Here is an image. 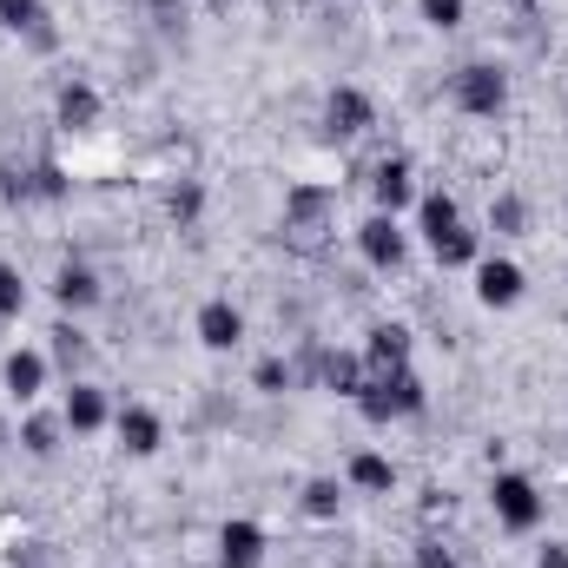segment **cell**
I'll use <instances>...</instances> for the list:
<instances>
[{
    "mask_svg": "<svg viewBox=\"0 0 568 568\" xmlns=\"http://www.w3.org/2000/svg\"><path fill=\"white\" fill-rule=\"evenodd\" d=\"M371 424H397L424 410V377L410 364H364V390L351 397Z\"/></svg>",
    "mask_w": 568,
    "mask_h": 568,
    "instance_id": "1",
    "label": "cell"
},
{
    "mask_svg": "<svg viewBox=\"0 0 568 568\" xmlns=\"http://www.w3.org/2000/svg\"><path fill=\"white\" fill-rule=\"evenodd\" d=\"M449 100H456L469 120H496V113L509 106V73H503L496 60H469V67L449 73Z\"/></svg>",
    "mask_w": 568,
    "mask_h": 568,
    "instance_id": "2",
    "label": "cell"
},
{
    "mask_svg": "<svg viewBox=\"0 0 568 568\" xmlns=\"http://www.w3.org/2000/svg\"><path fill=\"white\" fill-rule=\"evenodd\" d=\"M489 503H496V523H503V529H516V536H529V529L542 523V496H536V483H529V476H516V469H503V476H496Z\"/></svg>",
    "mask_w": 568,
    "mask_h": 568,
    "instance_id": "3",
    "label": "cell"
},
{
    "mask_svg": "<svg viewBox=\"0 0 568 568\" xmlns=\"http://www.w3.org/2000/svg\"><path fill=\"white\" fill-rule=\"evenodd\" d=\"M371 126H377L371 93H357V87H331V100H324V140H357V133H371Z\"/></svg>",
    "mask_w": 568,
    "mask_h": 568,
    "instance_id": "4",
    "label": "cell"
},
{
    "mask_svg": "<svg viewBox=\"0 0 568 568\" xmlns=\"http://www.w3.org/2000/svg\"><path fill=\"white\" fill-rule=\"evenodd\" d=\"M357 252H364L377 272H397V265H404V252H410V239H404V225H397L390 212H371V219L357 225Z\"/></svg>",
    "mask_w": 568,
    "mask_h": 568,
    "instance_id": "5",
    "label": "cell"
},
{
    "mask_svg": "<svg viewBox=\"0 0 568 568\" xmlns=\"http://www.w3.org/2000/svg\"><path fill=\"white\" fill-rule=\"evenodd\" d=\"M0 27L20 33L33 53H53V47H60V27H53L47 0H0Z\"/></svg>",
    "mask_w": 568,
    "mask_h": 568,
    "instance_id": "6",
    "label": "cell"
},
{
    "mask_svg": "<svg viewBox=\"0 0 568 568\" xmlns=\"http://www.w3.org/2000/svg\"><path fill=\"white\" fill-rule=\"evenodd\" d=\"M239 337H245V311L232 297H205L199 304V344L205 351H239Z\"/></svg>",
    "mask_w": 568,
    "mask_h": 568,
    "instance_id": "7",
    "label": "cell"
},
{
    "mask_svg": "<svg viewBox=\"0 0 568 568\" xmlns=\"http://www.w3.org/2000/svg\"><path fill=\"white\" fill-rule=\"evenodd\" d=\"M324 219H331V192H317V185H291L284 192V232L291 239H317Z\"/></svg>",
    "mask_w": 568,
    "mask_h": 568,
    "instance_id": "8",
    "label": "cell"
},
{
    "mask_svg": "<svg viewBox=\"0 0 568 568\" xmlns=\"http://www.w3.org/2000/svg\"><path fill=\"white\" fill-rule=\"evenodd\" d=\"M476 297L489 311H509L523 297V265L516 258H476Z\"/></svg>",
    "mask_w": 568,
    "mask_h": 568,
    "instance_id": "9",
    "label": "cell"
},
{
    "mask_svg": "<svg viewBox=\"0 0 568 568\" xmlns=\"http://www.w3.org/2000/svg\"><path fill=\"white\" fill-rule=\"evenodd\" d=\"M113 429H120L126 456H159V443H165V424H159L145 404H120V410H113Z\"/></svg>",
    "mask_w": 568,
    "mask_h": 568,
    "instance_id": "10",
    "label": "cell"
},
{
    "mask_svg": "<svg viewBox=\"0 0 568 568\" xmlns=\"http://www.w3.org/2000/svg\"><path fill=\"white\" fill-rule=\"evenodd\" d=\"M53 126H60V133H87V126H100V93H93L87 80H67L60 100H53Z\"/></svg>",
    "mask_w": 568,
    "mask_h": 568,
    "instance_id": "11",
    "label": "cell"
},
{
    "mask_svg": "<svg viewBox=\"0 0 568 568\" xmlns=\"http://www.w3.org/2000/svg\"><path fill=\"white\" fill-rule=\"evenodd\" d=\"M0 384H7V397H13V404H33V397L47 390V357H40V351H7Z\"/></svg>",
    "mask_w": 568,
    "mask_h": 568,
    "instance_id": "12",
    "label": "cell"
},
{
    "mask_svg": "<svg viewBox=\"0 0 568 568\" xmlns=\"http://www.w3.org/2000/svg\"><path fill=\"white\" fill-rule=\"evenodd\" d=\"M60 417L73 436H93V429L113 424V404H106V390H93V384H73L67 390V404H60Z\"/></svg>",
    "mask_w": 568,
    "mask_h": 568,
    "instance_id": "13",
    "label": "cell"
},
{
    "mask_svg": "<svg viewBox=\"0 0 568 568\" xmlns=\"http://www.w3.org/2000/svg\"><path fill=\"white\" fill-rule=\"evenodd\" d=\"M219 568H265V529L258 523H225L219 529Z\"/></svg>",
    "mask_w": 568,
    "mask_h": 568,
    "instance_id": "14",
    "label": "cell"
},
{
    "mask_svg": "<svg viewBox=\"0 0 568 568\" xmlns=\"http://www.w3.org/2000/svg\"><path fill=\"white\" fill-rule=\"evenodd\" d=\"M371 192H377V212H404L410 199H417V185H410V159H384L377 172H371Z\"/></svg>",
    "mask_w": 568,
    "mask_h": 568,
    "instance_id": "15",
    "label": "cell"
},
{
    "mask_svg": "<svg viewBox=\"0 0 568 568\" xmlns=\"http://www.w3.org/2000/svg\"><path fill=\"white\" fill-rule=\"evenodd\" d=\"M53 297H60V311H93V304H100V278H93V265L67 258V265L53 272Z\"/></svg>",
    "mask_w": 568,
    "mask_h": 568,
    "instance_id": "16",
    "label": "cell"
},
{
    "mask_svg": "<svg viewBox=\"0 0 568 568\" xmlns=\"http://www.w3.org/2000/svg\"><path fill=\"white\" fill-rule=\"evenodd\" d=\"M351 489L390 496V489H397V469H390V456H377V449H357V456H351Z\"/></svg>",
    "mask_w": 568,
    "mask_h": 568,
    "instance_id": "17",
    "label": "cell"
},
{
    "mask_svg": "<svg viewBox=\"0 0 568 568\" xmlns=\"http://www.w3.org/2000/svg\"><path fill=\"white\" fill-rule=\"evenodd\" d=\"M489 232H496V239H523V232H529L523 192H496V199H489Z\"/></svg>",
    "mask_w": 568,
    "mask_h": 568,
    "instance_id": "18",
    "label": "cell"
},
{
    "mask_svg": "<svg viewBox=\"0 0 568 568\" xmlns=\"http://www.w3.org/2000/svg\"><path fill=\"white\" fill-rule=\"evenodd\" d=\"M60 429H67V417L33 410V417L20 424V449H27V456H53V449H60Z\"/></svg>",
    "mask_w": 568,
    "mask_h": 568,
    "instance_id": "19",
    "label": "cell"
},
{
    "mask_svg": "<svg viewBox=\"0 0 568 568\" xmlns=\"http://www.w3.org/2000/svg\"><path fill=\"white\" fill-rule=\"evenodd\" d=\"M364 364H410V331H404V324H377Z\"/></svg>",
    "mask_w": 568,
    "mask_h": 568,
    "instance_id": "20",
    "label": "cell"
},
{
    "mask_svg": "<svg viewBox=\"0 0 568 568\" xmlns=\"http://www.w3.org/2000/svg\"><path fill=\"white\" fill-rule=\"evenodd\" d=\"M324 384H331L337 397H357V390H364V364L344 357V351H331V357H324Z\"/></svg>",
    "mask_w": 568,
    "mask_h": 568,
    "instance_id": "21",
    "label": "cell"
},
{
    "mask_svg": "<svg viewBox=\"0 0 568 568\" xmlns=\"http://www.w3.org/2000/svg\"><path fill=\"white\" fill-rule=\"evenodd\" d=\"M304 509H311V516H337V509H344V483H337V476H311V483H304Z\"/></svg>",
    "mask_w": 568,
    "mask_h": 568,
    "instance_id": "22",
    "label": "cell"
},
{
    "mask_svg": "<svg viewBox=\"0 0 568 568\" xmlns=\"http://www.w3.org/2000/svg\"><path fill=\"white\" fill-rule=\"evenodd\" d=\"M165 212H172L179 225H199V212H205V192H199L192 179H179V185L165 192Z\"/></svg>",
    "mask_w": 568,
    "mask_h": 568,
    "instance_id": "23",
    "label": "cell"
},
{
    "mask_svg": "<svg viewBox=\"0 0 568 568\" xmlns=\"http://www.w3.org/2000/svg\"><path fill=\"white\" fill-rule=\"evenodd\" d=\"M417 13H424V27H436V33L463 27V0H417Z\"/></svg>",
    "mask_w": 568,
    "mask_h": 568,
    "instance_id": "24",
    "label": "cell"
},
{
    "mask_svg": "<svg viewBox=\"0 0 568 568\" xmlns=\"http://www.w3.org/2000/svg\"><path fill=\"white\" fill-rule=\"evenodd\" d=\"M27 304V284H20V272L13 265H0V317H13Z\"/></svg>",
    "mask_w": 568,
    "mask_h": 568,
    "instance_id": "25",
    "label": "cell"
},
{
    "mask_svg": "<svg viewBox=\"0 0 568 568\" xmlns=\"http://www.w3.org/2000/svg\"><path fill=\"white\" fill-rule=\"evenodd\" d=\"M33 199H67V172L60 165H33Z\"/></svg>",
    "mask_w": 568,
    "mask_h": 568,
    "instance_id": "26",
    "label": "cell"
},
{
    "mask_svg": "<svg viewBox=\"0 0 568 568\" xmlns=\"http://www.w3.org/2000/svg\"><path fill=\"white\" fill-rule=\"evenodd\" d=\"M53 357H60L67 371H73V364L87 357V344H80V331H73V324H60V331H53Z\"/></svg>",
    "mask_w": 568,
    "mask_h": 568,
    "instance_id": "27",
    "label": "cell"
},
{
    "mask_svg": "<svg viewBox=\"0 0 568 568\" xmlns=\"http://www.w3.org/2000/svg\"><path fill=\"white\" fill-rule=\"evenodd\" d=\"M258 390H291V364L284 357H265L258 364Z\"/></svg>",
    "mask_w": 568,
    "mask_h": 568,
    "instance_id": "28",
    "label": "cell"
},
{
    "mask_svg": "<svg viewBox=\"0 0 568 568\" xmlns=\"http://www.w3.org/2000/svg\"><path fill=\"white\" fill-rule=\"evenodd\" d=\"M417 568H456V556H449L443 542H424V549H417Z\"/></svg>",
    "mask_w": 568,
    "mask_h": 568,
    "instance_id": "29",
    "label": "cell"
},
{
    "mask_svg": "<svg viewBox=\"0 0 568 568\" xmlns=\"http://www.w3.org/2000/svg\"><path fill=\"white\" fill-rule=\"evenodd\" d=\"M536 568H568V542H542L536 549Z\"/></svg>",
    "mask_w": 568,
    "mask_h": 568,
    "instance_id": "30",
    "label": "cell"
},
{
    "mask_svg": "<svg viewBox=\"0 0 568 568\" xmlns=\"http://www.w3.org/2000/svg\"><path fill=\"white\" fill-rule=\"evenodd\" d=\"M145 13H152L159 27H179V0H145Z\"/></svg>",
    "mask_w": 568,
    "mask_h": 568,
    "instance_id": "31",
    "label": "cell"
},
{
    "mask_svg": "<svg viewBox=\"0 0 568 568\" xmlns=\"http://www.w3.org/2000/svg\"><path fill=\"white\" fill-rule=\"evenodd\" d=\"M7 443H13V436H7V424H0V449H7Z\"/></svg>",
    "mask_w": 568,
    "mask_h": 568,
    "instance_id": "32",
    "label": "cell"
}]
</instances>
